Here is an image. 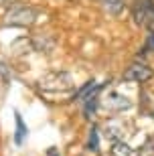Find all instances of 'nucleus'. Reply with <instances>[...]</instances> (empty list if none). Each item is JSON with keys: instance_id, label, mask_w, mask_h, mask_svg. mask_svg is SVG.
Returning a JSON list of instances; mask_svg holds the SVG:
<instances>
[{"instance_id": "nucleus-1", "label": "nucleus", "mask_w": 154, "mask_h": 156, "mask_svg": "<svg viewBox=\"0 0 154 156\" xmlns=\"http://www.w3.org/2000/svg\"><path fill=\"white\" fill-rule=\"evenodd\" d=\"M73 87H75L73 77L69 75V73H65V71L47 73L39 81V89L43 93H47V95H51V98H57V95L65 98V95H69V93L73 91Z\"/></svg>"}, {"instance_id": "nucleus-2", "label": "nucleus", "mask_w": 154, "mask_h": 156, "mask_svg": "<svg viewBox=\"0 0 154 156\" xmlns=\"http://www.w3.org/2000/svg\"><path fill=\"white\" fill-rule=\"evenodd\" d=\"M99 105L108 114H122V112H128L132 108V99L128 95H124L122 91H118V89H109L99 99Z\"/></svg>"}, {"instance_id": "nucleus-3", "label": "nucleus", "mask_w": 154, "mask_h": 156, "mask_svg": "<svg viewBox=\"0 0 154 156\" xmlns=\"http://www.w3.org/2000/svg\"><path fill=\"white\" fill-rule=\"evenodd\" d=\"M6 24H16V27H27V24L37 23L39 10L33 6H14L6 12Z\"/></svg>"}, {"instance_id": "nucleus-4", "label": "nucleus", "mask_w": 154, "mask_h": 156, "mask_svg": "<svg viewBox=\"0 0 154 156\" xmlns=\"http://www.w3.org/2000/svg\"><path fill=\"white\" fill-rule=\"evenodd\" d=\"M152 69H150L146 63H132L124 73L126 81H134V83H144V81L152 79Z\"/></svg>"}, {"instance_id": "nucleus-5", "label": "nucleus", "mask_w": 154, "mask_h": 156, "mask_svg": "<svg viewBox=\"0 0 154 156\" xmlns=\"http://www.w3.org/2000/svg\"><path fill=\"white\" fill-rule=\"evenodd\" d=\"M109 156H136V150H134V148H132L128 142H124V140H118V142H112Z\"/></svg>"}, {"instance_id": "nucleus-6", "label": "nucleus", "mask_w": 154, "mask_h": 156, "mask_svg": "<svg viewBox=\"0 0 154 156\" xmlns=\"http://www.w3.org/2000/svg\"><path fill=\"white\" fill-rule=\"evenodd\" d=\"M122 132H124V126L122 124H118V122H109V124H106V128H103V136L106 138H109L112 142H118V140H122Z\"/></svg>"}, {"instance_id": "nucleus-7", "label": "nucleus", "mask_w": 154, "mask_h": 156, "mask_svg": "<svg viewBox=\"0 0 154 156\" xmlns=\"http://www.w3.org/2000/svg\"><path fill=\"white\" fill-rule=\"evenodd\" d=\"M103 6H106V10H108L109 14L118 16V14L124 10L126 2H124V0H103Z\"/></svg>"}, {"instance_id": "nucleus-8", "label": "nucleus", "mask_w": 154, "mask_h": 156, "mask_svg": "<svg viewBox=\"0 0 154 156\" xmlns=\"http://www.w3.org/2000/svg\"><path fill=\"white\" fill-rule=\"evenodd\" d=\"M24 134H27V128H24V124H23L20 114H16V144H20V142H23Z\"/></svg>"}, {"instance_id": "nucleus-9", "label": "nucleus", "mask_w": 154, "mask_h": 156, "mask_svg": "<svg viewBox=\"0 0 154 156\" xmlns=\"http://www.w3.org/2000/svg\"><path fill=\"white\" fill-rule=\"evenodd\" d=\"M89 150L97 152V130H95V128H93L91 134H89Z\"/></svg>"}, {"instance_id": "nucleus-10", "label": "nucleus", "mask_w": 154, "mask_h": 156, "mask_svg": "<svg viewBox=\"0 0 154 156\" xmlns=\"http://www.w3.org/2000/svg\"><path fill=\"white\" fill-rule=\"evenodd\" d=\"M10 2H14V0H0V4H10Z\"/></svg>"}]
</instances>
